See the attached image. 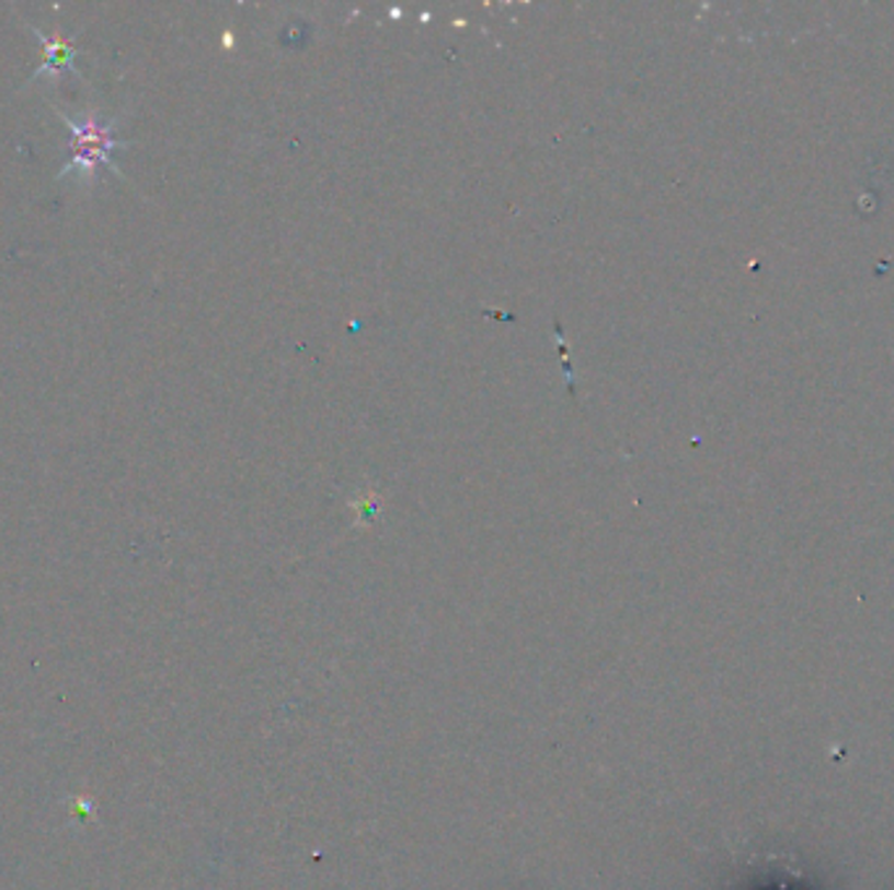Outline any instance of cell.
I'll return each instance as SVG.
<instances>
[{
    "label": "cell",
    "instance_id": "7a4b0ae2",
    "mask_svg": "<svg viewBox=\"0 0 894 890\" xmlns=\"http://www.w3.org/2000/svg\"><path fill=\"white\" fill-rule=\"evenodd\" d=\"M30 30L37 34L39 45H43V50H45V60H43V66L32 73V79L26 81V84H35L39 77H64V73H69V71L79 73L77 68H73V58L79 56V47L73 45L71 39H66L60 32L45 34L43 30H37L35 24H30Z\"/></svg>",
    "mask_w": 894,
    "mask_h": 890
},
{
    "label": "cell",
    "instance_id": "6da1fadb",
    "mask_svg": "<svg viewBox=\"0 0 894 890\" xmlns=\"http://www.w3.org/2000/svg\"><path fill=\"white\" fill-rule=\"evenodd\" d=\"M53 111L66 128H69V162L58 170L56 181L79 175V181L92 183L103 170H111L113 175L124 178L118 165L113 162V152L126 147V141L118 136V118H103L98 111H84L77 118L53 105Z\"/></svg>",
    "mask_w": 894,
    "mask_h": 890
}]
</instances>
